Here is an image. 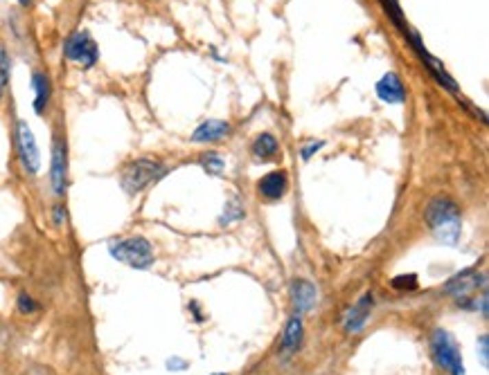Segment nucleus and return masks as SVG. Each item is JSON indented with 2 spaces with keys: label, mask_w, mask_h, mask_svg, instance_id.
Masks as SVG:
<instances>
[{
  "label": "nucleus",
  "mask_w": 489,
  "mask_h": 375,
  "mask_svg": "<svg viewBox=\"0 0 489 375\" xmlns=\"http://www.w3.org/2000/svg\"><path fill=\"white\" fill-rule=\"evenodd\" d=\"M66 220H68L66 207H63V205H54V207H52V225L63 227V225H66Z\"/></svg>",
  "instance_id": "4be33fe9"
},
{
  "label": "nucleus",
  "mask_w": 489,
  "mask_h": 375,
  "mask_svg": "<svg viewBox=\"0 0 489 375\" xmlns=\"http://www.w3.org/2000/svg\"><path fill=\"white\" fill-rule=\"evenodd\" d=\"M370 310H372V294H363V297L354 303V306L347 310V315L343 319V326L347 333H359L366 322L370 319Z\"/></svg>",
  "instance_id": "1a4fd4ad"
},
{
  "label": "nucleus",
  "mask_w": 489,
  "mask_h": 375,
  "mask_svg": "<svg viewBox=\"0 0 489 375\" xmlns=\"http://www.w3.org/2000/svg\"><path fill=\"white\" fill-rule=\"evenodd\" d=\"M32 90H34V113L43 115L47 103H50V97H52V86H50V79H47L45 73L32 75Z\"/></svg>",
  "instance_id": "2eb2a0df"
},
{
  "label": "nucleus",
  "mask_w": 489,
  "mask_h": 375,
  "mask_svg": "<svg viewBox=\"0 0 489 375\" xmlns=\"http://www.w3.org/2000/svg\"><path fill=\"white\" fill-rule=\"evenodd\" d=\"M377 94H379V99L385 103H404V99H406V90H404V86H401V79L394 73H388L381 77V81L377 83Z\"/></svg>",
  "instance_id": "9b49d317"
},
{
  "label": "nucleus",
  "mask_w": 489,
  "mask_h": 375,
  "mask_svg": "<svg viewBox=\"0 0 489 375\" xmlns=\"http://www.w3.org/2000/svg\"><path fill=\"white\" fill-rule=\"evenodd\" d=\"M203 169L212 173V175H219L224 171V159H221L217 153H210L208 157H203Z\"/></svg>",
  "instance_id": "aec40b11"
},
{
  "label": "nucleus",
  "mask_w": 489,
  "mask_h": 375,
  "mask_svg": "<svg viewBox=\"0 0 489 375\" xmlns=\"http://www.w3.org/2000/svg\"><path fill=\"white\" fill-rule=\"evenodd\" d=\"M252 153H255V157H259V159H271L275 153H278V140L268 133L259 135L255 140V144H252Z\"/></svg>",
  "instance_id": "dca6fc26"
},
{
  "label": "nucleus",
  "mask_w": 489,
  "mask_h": 375,
  "mask_svg": "<svg viewBox=\"0 0 489 375\" xmlns=\"http://www.w3.org/2000/svg\"><path fill=\"white\" fill-rule=\"evenodd\" d=\"M489 337L487 335H480V339H478V346H480V362H483V366H487L489 364Z\"/></svg>",
  "instance_id": "5701e85b"
},
{
  "label": "nucleus",
  "mask_w": 489,
  "mask_h": 375,
  "mask_svg": "<svg viewBox=\"0 0 489 375\" xmlns=\"http://www.w3.org/2000/svg\"><path fill=\"white\" fill-rule=\"evenodd\" d=\"M291 297H294V308L296 315H305L315 306V299H318V292H315V285L305 281V279H298L291 285Z\"/></svg>",
  "instance_id": "9d476101"
},
{
  "label": "nucleus",
  "mask_w": 489,
  "mask_h": 375,
  "mask_svg": "<svg viewBox=\"0 0 489 375\" xmlns=\"http://www.w3.org/2000/svg\"><path fill=\"white\" fill-rule=\"evenodd\" d=\"M300 341H302V319H300V315H296L289 319L287 328H284V335H282V357L284 360H289V357L300 348Z\"/></svg>",
  "instance_id": "ddd939ff"
},
{
  "label": "nucleus",
  "mask_w": 489,
  "mask_h": 375,
  "mask_svg": "<svg viewBox=\"0 0 489 375\" xmlns=\"http://www.w3.org/2000/svg\"><path fill=\"white\" fill-rule=\"evenodd\" d=\"M63 54L68 61L79 63L82 68H93L99 59L97 43L93 41V36L86 29L73 31L66 41H63Z\"/></svg>",
  "instance_id": "39448f33"
},
{
  "label": "nucleus",
  "mask_w": 489,
  "mask_h": 375,
  "mask_svg": "<svg viewBox=\"0 0 489 375\" xmlns=\"http://www.w3.org/2000/svg\"><path fill=\"white\" fill-rule=\"evenodd\" d=\"M480 285V288H485V276L483 274H478V272H473V270H467V272H462V274H457V276H453L451 281H449L446 285H444V290L449 292V294H453V297L457 299V303H462L467 301V299H473V301H478V297H469V294L476 290ZM485 297V294H483ZM480 297V299H483Z\"/></svg>",
  "instance_id": "6e6552de"
},
{
  "label": "nucleus",
  "mask_w": 489,
  "mask_h": 375,
  "mask_svg": "<svg viewBox=\"0 0 489 375\" xmlns=\"http://www.w3.org/2000/svg\"><path fill=\"white\" fill-rule=\"evenodd\" d=\"M108 254L115 261L124 263L133 270H147L154 266V247L147 238L131 236V238H117L108 243Z\"/></svg>",
  "instance_id": "f03ea898"
},
{
  "label": "nucleus",
  "mask_w": 489,
  "mask_h": 375,
  "mask_svg": "<svg viewBox=\"0 0 489 375\" xmlns=\"http://www.w3.org/2000/svg\"><path fill=\"white\" fill-rule=\"evenodd\" d=\"M167 366H169V371H183V369H185V362H183V360H176V357H174V360L167 362Z\"/></svg>",
  "instance_id": "393cba45"
},
{
  "label": "nucleus",
  "mask_w": 489,
  "mask_h": 375,
  "mask_svg": "<svg viewBox=\"0 0 489 375\" xmlns=\"http://www.w3.org/2000/svg\"><path fill=\"white\" fill-rule=\"evenodd\" d=\"M392 288L397 290H415L417 288V276L415 274H401L392 279Z\"/></svg>",
  "instance_id": "412c9836"
},
{
  "label": "nucleus",
  "mask_w": 489,
  "mask_h": 375,
  "mask_svg": "<svg viewBox=\"0 0 489 375\" xmlns=\"http://www.w3.org/2000/svg\"><path fill=\"white\" fill-rule=\"evenodd\" d=\"M16 308H19L21 315H34L38 310V303L32 299L27 292H21L19 299H16Z\"/></svg>",
  "instance_id": "a211bd4d"
},
{
  "label": "nucleus",
  "mask_w": 489,
  "mask_h": 375,
  "mask_svg": "<svg viewBox=\"0 0 489 375\" xmlns=\"http://www.w3.org/2000/svg\"><path fill=\"white\" fill-rule=\"evenodd\" d=\"M424 218L429 222L431 231L436 234V238L444 245H455L457 238H460V211H457V205L449 198H433L426 207Z\"/></svg>",
  "instance_id": "f257e3e1"
},
{
  "label": "nucleus",
  "mask_w": 489,
  "mask_h": 375,
  "mask_svg": "<svg viewBox=\"0 0 489 375\" xmlns=\"http://www.w3.org/2000/svg\"><path fill=\"white\" fill-rule=\"evenodd\" d=\"M32 3V0H21V5H29Z\"/></svg>",
  "instance_id": "a878e982"
},
{
  "label": "nucleus",
  "mask_w": 489,
  "mask_h": 375,
  "mask_svg": "<svg viewBox=\"0 0 489 375\" xmlns=\"http://www.w3.org/2000/svg\"><path fill=\"white\" fill-rule=\"evenodd\" d=\"M217 375H224V373H217Z\"/></svg>",
  "instance_id": "bb28decb"
},
{
  "label": "nucleus",
  "mask_w": 489,
  "mask_h": 375,
  "mask_svg": "<svg viewBox=\"0 0 489 375\" xmlns=\"http://www.w3.org/2000/svg\"><path fill=\"white\" fill-rule=\"evenodd\" d=\"M257 189L259 194L268 201H280V198L287 194L289 189V182H287V175L280 173V171H273V173H266L262 180L257 182Z\"/></svg>",
  "instance_id": "f8f14e48"
},
{
  "label": "nucleus",
  "mask_w": 489,
  "mask_h": 375,
  "mask_svg": "<svg viewBox=\"0 0 489 375\" xmlns=\"http://www.w3.org/2000/svg\"><path fill=\"white\" fill-rule=\"evenodd\" d=\"M10 77H12V57L10 52L0 45V97H3L7 83H10Z\"/></svg>",
  "instance_id": "f3484780"
},
{
  "label": "nucleus",
  "mask_w": 489,
  "mask_h": 375,
  "mask_svg": "<svg viewBox=\"0 0 489 375\" xmlns=\"http://www.w3.org/2000/svg\"><path fill=\"white\" fill-rule=\"evenodd\" d=\"M322 148V142H311V144H307V146H302V151H300V153H302V159H309L315 151H320Z\"/></svg>",
  "instance_id": "b1692460"
},
{
  "label": "nucleus",
  "mask_w": 489,
  "mask_h": 375,
  "mask_svg": "<svg viewBox=\"0 0 489 375\" xmlns=\"http://www.w3.org/2000/svg\"><path fill=\"white\" fill-rule=\"evenodd\" d=\"M431 348H433V357L436 362L451 375H464V362L460 355V346L455 344V339L449 335L446 331H436L431 339Z\"/></svg>",
  "instance_id": "20e7f679"
},
{
  "label": "nucleus",
  "mask_w": 489,
  "mask_h": 375,
  "mask_svg": "<svg viewBox=\"0 0 489 375\" xmlns=\"http://www.w3.org/2000/svg\"><path fill=\"white\" fill-rule=\"evenodd\" d=\"M228 133H230V124L219 122V119H210V122H203L199 129L194 131L192 142H196V144H205V142H219V140H224Z\"/></svg>",
  "instance_id": "4468645a"
},
{
  "label": "nucleus",
  "mask_w": 489,
  "mask_h": 375,
  "mask_svg": "<svg viewBox=\"0 0 489 375\" xmlns=\"http://www.w3.org/2000/svg\"><path fill=\"white\" fill-rule=\"evenodd\" d=\"M381 5L385 7V12H388V14L392 16V21L397 23L399 29H401V31H406L408 25H404V21H401V12H399V3H397V0H381Z\"/></svg>",
  "instance_id": "6ab92c4d"
},
{
  "label": "nucleus",
  "mask_w": 489,
  "mask_h": 375,
  "mask_svg": "<svg viewBox=\"0 0 489 375\" xmlns=\"http://www.w3.org/2000/svg\"><path fill=\"white\" fill-rule=\"evenodd\" d=\"M165 173H167V169H165L160 162L149 159V157H140V159H133V162L122 171L120 185L129 196H136L140 191H145L152 182L160 180Z\"/></svg>",
  "instance_id": "7ed1b4c3"
},
{
  "label": "nucleus",
  "mask_w": 489,
  "mask_h": 375,
  "mask_svg": "<svg viewBox=\"0 0 489 375\" xmlns=\"http://www.w3.org/2000/svg\"><path fill=\"white\" fill-rule=\"evenodd\" d=\"M16 151H19V159L23 171L27 175H36L41 171V151H38L36 138L32 133L27 122H16Z\"/></svg>",
  "instance_id": "423d86ee"
},
{
  "label": "nucleus",
  "mask_w": 489,
  "mask_h": 375,
  "mask_svg": "<svg viewBox=\"0 0 489 375\" xmlns=\"http://www.w3.org/2000/svg\"><path fill=\"white\" fill-rule=\"evenodd\" d=\"M50 187L57 198H63L68 191V146L63 138H54L52 142V159H50Z\"/></svg>",
  "instance_id": "0eeeda50"
}]
</instances>
